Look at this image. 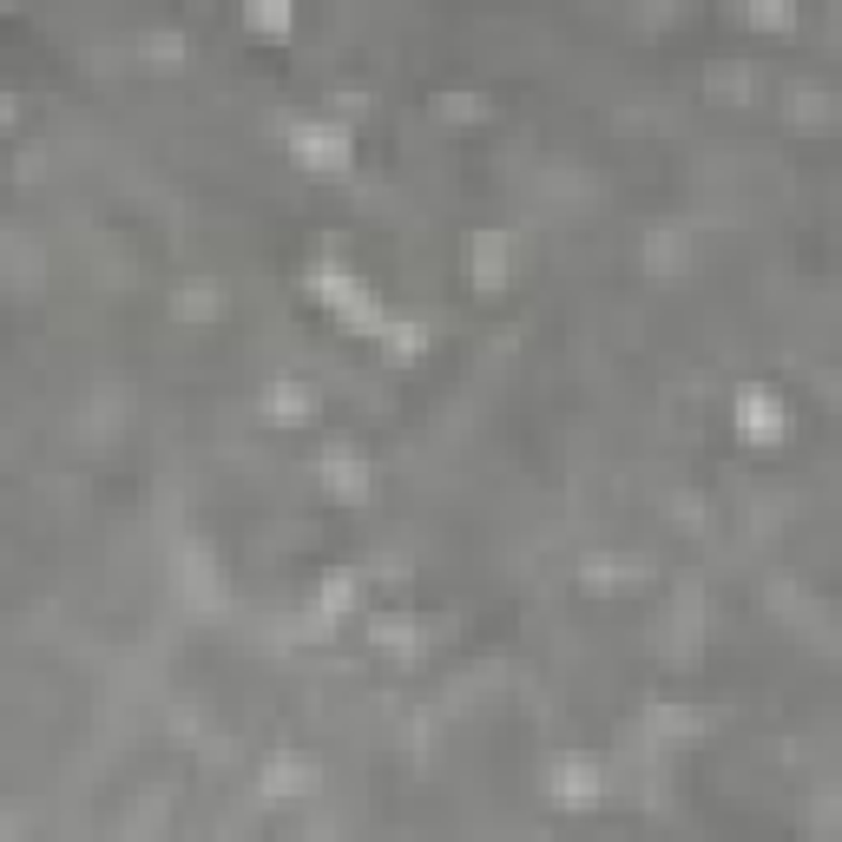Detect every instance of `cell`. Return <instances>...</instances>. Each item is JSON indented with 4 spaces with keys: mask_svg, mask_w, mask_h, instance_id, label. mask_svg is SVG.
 I'll return each instance as SVG.
<instances>
[{
    "mask_svg": "<svg viewBox=\"0 0 842 842\" xmlns=\"http://www.w3.org/2000/svg\"><path fill=\"white\" fill-rule=\"evenodd\" d=\"M737 421H744V434H757V441H776L783 434V409H776L771 395H737Z\"/></svg>",
    "mask_w": 842,
    "mask_h": 842,
    "instance_id": "1",
    "label": "cell"
},
{
    "mask_svg": "<svg viewBox=\"0 0 842 842\" xmlns=\"http://www.w3.org/2000/svg\"><path fill=\"white\" fill-rule=\"evenodd\" d=\"M296 151H303V165L336 172V165H343V133H336V126H303V133H296Z\"/></svg>",
    "mask_w": 842,
    "mask_h": 842,
    "instance_id": "2",
    "label": "cell"
},
{
    "mask_svg": "<svg viewBox=\"0 0 842 842\" xmlns=\"http://www.w3.org/2000/svg\"><path fill=\"white\" fill-rule=\"evenodd\" d=\"M500 257H507V244H500V237H468V271H474L481 283L507 277V264H500Z\"/></svg>",
    "mask_w": 842,
    "mask_h": 842,
    "instance_id": "3",
    "label": "cell"
},
{
    "mask_svg": "<svg viewBox=\"0 0 842 842\" xmlns=\"http://www.w3.org/2000/svg\"><path fill=\"white\" fill-rule=\"evenodd\" d=\"M316 783V771L310 764H296V757H277L271 771H264V790H277V796H303Z\"/></svg>",
    "mask_w": 842,
    "mask_h": 842,
    "instance_id": "4",
    "label": "cell"
},
{
    "mask_svg": "<svg viewBox=\"0 0 842 842\" xmlns=\"http://www.w3.org/2000/svg\"><path fill=\"white\" fill-rule=\"evenodd\" d=\"M323 481H330V493H343V500L369 493V481H362V468H355L350 454H330V461H323Z\"/></svg>",
    "mask_w": 842,
    "mask_h": 842,
    "instance_id": "5",
    "label": "cell"
},
{
    "mask_svg": "<svg viewBox=\"0 0 842 842\" xmlns=\"http://www.w3.org/2000/svg\"><path fill=\"white\" fill-rule=\"evenodd\" d=\"M251 27L283 33V27H290V0H251Z\"/></svg>",
    "mask_w": 842,
    "mask_h": 842,
    "instance_id": "6",
    "label": "cell"
},
{
    "mask_svg": "<svg viewBox=\"0 0 842 842\" xmlns=\"http://www.w3.org/2000/svg\"><path fill=\"white\" fill-rule=\"evenodd\" d=\"M560 796H579V803H586V796H593V771H586V764H566L560 771Z\"/></svg>",
    "mask_w": 842,
    "mask_h": 842,
    "instance_id": "7",
    "label": "cell"
},
{
    "mask_svg": "<svg viewBox=\"0 0 842 842\" xmlns=\"http://www.w3.org/2000/svg\"><path fill=\"white\" fill-rule=\"evenodd\" d=\"M751 20L757 27H790V0H751Z\"/></svg>",
    "mask_w": 842,
    "mask_h": 842,
    "instance_id": "8",
    "label": "cell"
},
{
    "mask_svg": "<svg viewBox=\"0 0 842 842\" xmlns=\"http://www.w3.org/2000/svg\"><path fill=\"white\" fill-rule=\"evenodd\" d=\"M178 310H185V316H198V310H217V290H185V296H178Z\"/></svg>",
    "mask_w": 842,
    "mask_h": 842,
    "instance_id": "9",
    "label": "cell"
}]
</instances>
